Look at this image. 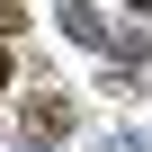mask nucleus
I'll return each mask as SVG.
<instances>
[{
    "instance_id": "obj_1",
    "label": "nucleus",
    "mask_w": 152,
    "mask_h": 152,
    "mask_svg": "<svg viewBox=\"0 0 152 152\" xmlns=\"http://www.w3.org/2000/svg\"><path fill=\"white\" fill-rule=\"evenodd\" d=\"M27 125L36 134H72V99H54V81H36L27 90Z\"/></svg>"
},
{
    "instance_id": "obj_3",
    "label": "nucleus",
    "mask_w": 152,
    "mask_h": 152,
    "mask_svg": "<svg viewBox=\"0 0 152 152\" xmlns=\"http://www.w3.org/2000/svg\"><path fill=\"white\" fill-rule=\"evenodd\" d=\"M27 27V9H18V0H0V36H18Z\"/></svg>"
},
{
    "instance_id": "obj_4",
    "label": "nucleus",
    "mask_w": 152,
    "mask_h": 152,
    "mask_svg": "<svg viewBox=\"0 0 152 152\" xmlns=\"http://www.w3.org/2000/svg\"><path fill=\"white\" fill-rule=\"evenodd\" d=\"M0 90H9V54H0Z\"/></svg>"
},
{
    "instance_id": "obj_2",
    "label": "nucleus",
    "mask_w": 152,
    "mask_h": 152,
    "mask_svg": "<svg viewBox=\"0 0 152 152\" xmlns=\"http://www.w3.org/2000/svg\"><path fill=\"white\" fill-rule=\"evenodd\" d=\"M63 36H81V45H107V18L90 9V0H72V9H63Z\"/></svg>"
}]
</instances>
